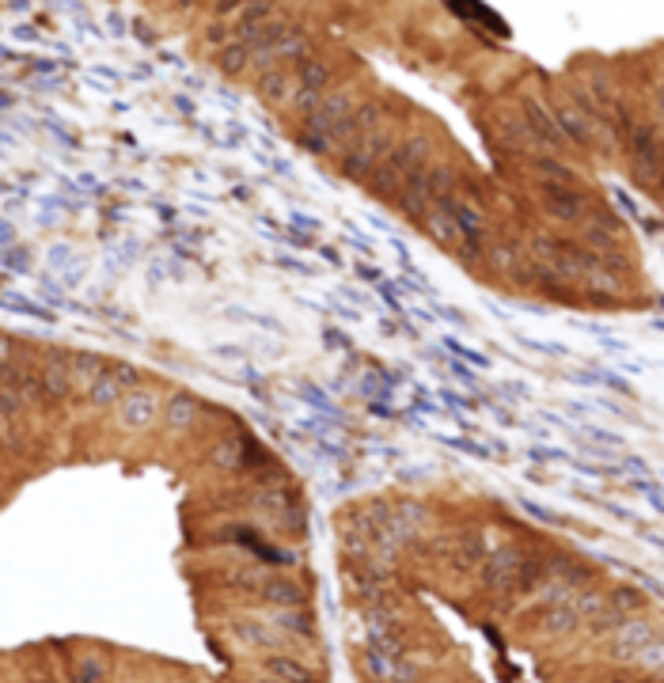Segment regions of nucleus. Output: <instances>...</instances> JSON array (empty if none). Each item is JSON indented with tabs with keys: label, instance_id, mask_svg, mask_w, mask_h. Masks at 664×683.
Here are the masks:
<instances>
[{
	"label": "nucleus",
	"instance_id": "obj_9",
	"mask_svg": "<svg viewBox=\"0 0 664 683\" xmlns=\"http://www.w3.org/2000/svg\"><path fill=\"white\" fill-rule=\"evenodd\" d=\"M243 452H248L243 436H224V441L213 449V463H217V468H240V463H243Z\"/></svg>",
	"mask_w": 664,
	"mask_h": 683
},
{
	"label": "nucleus",
	"instance_id": "obj_5",
	"mask_svg": "<svg viewBox=\"0 0 664 683\" xmlns=\"http://www.w3.org/2000/svg\"><path fill=\"white\" fill-rule=\"evenodd\" d=\"M296 91H300L296 69H262V77H259V96H262V103H270V107H293V103H296Z\"/></svg>",
	"mask_w": 664,
	"mask_h": 683
},
{
	"label": "nucleus",
	"instance_id": "obj_6",
	"mask_svg": "<svg viewBox=\"0 0 664 683\" xmlns=\"http://www.w3.org/2000/svg\"><path fill=\"white\" fill-rule=\"evenodd\" d=\"M39 388H42V395H50V399H66L69 388H72V364H69V358H50L47 364H42Z\"/></svg>",
	"mask_w": 664,
	"mask_h": 683
},
{
	"label": "nucleus",
	"instance_id": "obj_1",
	"mask_svg": "<svg viewBox=\"0 0 664 683\" xmlns=\"http://www.w3.org/2000/svg\"><path fill=\"white\" fill-rule=\"evenodd\" d=\"M391 149H395V144H391V130H388V125H376V130L353 137V144L345 149V160H342L345 179H353V182L372 179L380 163L388 160Z\"/></svg>",
	"mask_w": 664,
	"mask_h": 683
},
{
	"label": "nucleus",
	"instance_id": "obj_2",
	"mask_svg": "<svg viewBox=\"0 0 664 683\" xmlns=\"http://www.w3.org/2000/svg\"><path fill=\"white\" fill-rule=\"evenodd\" d=\"M160 414V395L152 388H133L118 399V422L125 430H149Z\"/></svg>",
	"mask_w": 664,
	"mask_h": 683
},
{
	"label": "nucleus",
	"instance_id": "obj_4",
	"mask_svg": "<svg viewBox=\"0 0 664 683\" xmlns=\"http://www.w3.org/2000/svg\"><path fill=\"white\" fill-rule=\"evenodd\" d=\"M422 152H425V141H422V137H411V141H403V149H399V152H395V149L388 152V160L376 168V175H372V182H376L380 190H388L391 182H403V179L414 171V163H417L414 157H422Z\"/></svg>",
	"mask_w": 664,
	"mask_h": 683
},
{
	"label": "nucleus",
	"instance_id": "obj_8",
	"mask_svg": "<svg viewBox=\"0 0 664 683\" xmlns=\"http://www.w3.org/2000/svg\"><path fill=\"white\" fill-rule=\"evenodd\" d=\"M163 422H168V430L187 433L190 425L198 422V403L194 399H187V395L168 399V403H163Z\"/></svg>",
	"mask_w": 664,
	"mask_h": 683
},
{
	"label": "nucleus",
	"instance_id": "obj_3",
	"mask_svg": "<svg viewBox=\"0 0 664 683\" xmlns=\"http://www.w3.org/2000/svg\"><path fill=\"white\" fill-rule=\"evenodd\" d=\"M138 388V372L133 369H103L99 376L88 384V403L92 406H118V399L125 391Z\"/></svg>",
	"mask_w": 664,
	"mask_h": 683
},
{
	"label": "nucleus",
	"instance_id": "obj_7",
	"mask_svg": "<svg viewBox=\"0 0 664 683\" xmlns=\"http://www.w3.org/2000/svg\"><path fill=\"white\" fill-rule=\"evenodd\" d=\"M444 213H449V221L456 224V235L460 240H479V232H482V213L475 205H467V202H456V198H449V202L441 205Z\"/></svg>",
	"mask_w": 664,
	"mask_h": 683
}]
</instances>
